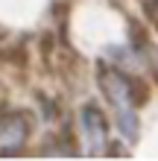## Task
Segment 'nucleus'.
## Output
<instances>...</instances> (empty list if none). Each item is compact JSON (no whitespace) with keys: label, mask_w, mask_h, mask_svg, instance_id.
Here are the masks:
<instances>
[{"label":"nucleus","mask_w":158,"mask_h":161,"mask_svg":"<svg viewBox=\"0 0 158 161\" xmlns=\"http://www.w3.org/2000/svg\"><path fill=\"white\" fill-rule=\"evenodd\" d=\"M97 82H100V88H103L106 100L111 103V108H114V114H117V126H120V132H123L129 141H135V138H138V114H135L138 85L129 79L123 70L108 68V64H100Z\"/></svg>","instance_id":"f257e3e1"},{"label":"nucleus","mask_w":158,"mask_h":161,"mask_svg":"<svg viewBox=\"0 0 158 161\" xmlns=\"http://www.w3.org/2000/svg\"><path fill=\"white\" fill-rule=\"evenodd\" d=\"M82 129H85V138L91 144V153L100 155L106 153V141H108V123L103 117V111L97 106H85L82 108Z\"/></svg>","instance_id":"f03ea898"},{"label":"nucleus","mask_w":158,"mask_h":161,"mask_svg":"<svg viewBox=\"0 0 158 161\" xmlns=\"http://www.w3.org/2000/svg\"><path fill=\"white\" fill-rule=\"evenodd\" d=\"M30 138V123L24 114H9L0 120V141H3V153H15L24 141Z\"/></svg>","instance_id":"7ed1b4c3"}]
</instances>
